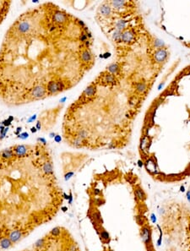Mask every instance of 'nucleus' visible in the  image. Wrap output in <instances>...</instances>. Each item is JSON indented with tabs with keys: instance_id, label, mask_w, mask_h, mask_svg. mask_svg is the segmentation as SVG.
<instances>
[{
	"instance_id": "1",
	"label": "nucleus",
	"mask_w": 190,
	"mask_h": 251,
	"mask_svg": "<svg viewBox=\"0 0 190 251\" xmlns=\"http://www.w3.org/2000/svg\"><path fill=\"white\" fill-rule=\"evenodd\" d=\"M167 52L165 49H158L154 54V59L156 63H162L167 59Z\"/></svg>"
},
{
	"instance_id": "2",
	"label": "nucleus",
	"mask_w": 190,
	"mask_h": 251,
	"mask_svg": "<svg viewBox=\"0 0 190 251\" xmlns=\"http://www.w3.org/2000/svg\"><path fill=\"white\" fill-rule=\"evenodd\" d=\"M140 237L144 243H148L150 239V230L146 226H143L140 229Z\"/></svg>"
},
{
	"instance_id": "3",
	"label": "nucleus",
	"mask_w": 190,
	"mask_h": 251,
	"mask_svg": "<svg viewBox=\"0 0 190 251\" xmlns=\"http://www.w3.org/2000/svg\"><path fill=\"white\" fill-rule=\"evenodd\" d=\"M22 238V232L20 230H14L11 232L9 236V238L12 243H17Z\"/></svg>"
},
{
	"instance_id": "4",
	"label": "nucleus",
	"mask_w": 190,
	"mask_h": 251,
	"mask_svg": "<svg viewBox=\"0 0 190 251\" xmlns=\"http://www.w3.org/2000/svg\"><path fill=\"white\" fill-rule=\"evenodd\" d=\"M46 91L45 89L41 86H38L37 87H35L32 91V96H34L35 99H40L45 95Z\"/></svg>"
},
{
	"instance_id": "5",
	"label": "nucleus",
	"mask_w": 190,
	"mask_h": 251,
	"mask_svg": "<svg viewBox=\"0 0 190 251\" xmlns=\"http://www.w3.org/2000/svg\"><path fill=\"white\" fill-rule=\"evenodd\" d=\"M27 152V148L25 146H17L14 149V156H25Z\"/></svg>"
},
{
	"instance_id": "6",
	"label": "nucleus",
	"mask_w": 190,
	"mask_h": 251,
	"mask_svg": "<svg viewBox=\"0 0 190 251\" xmlns=\"http://www.w3.org/2000/svg\"><path fill=\"white\" fill-rule=\"evenodd\" d=\"M134 37V34L130 31H125L124 32H122L121 35V40L124 42H131Z\"/></svg>"
},
{
	"instance_id": "7",
	"label": "nucleus",
	"mask_w": 190,
	"mask_h": 251,
	"mask_svg": "<svg viewBox=\"0 0 190 251\" xmlns=\"http://www.w3.org/2000/svg\"><path fill=\"white\" fill-rule=\"evenodd\" d=\"M47 91L50 94H56L58 92L57 91V81H50L47 84Z\"/></svg>"
},
{
	"instance_id": "8",
	"label": "nucleus",
	"mask_w": 190,
	"mask_h": 251,
	"mask_svg": "<svg viewBox=\"0 0 190 251\" xmlns=\"http://www.w3.org/2000/svg\"><path fill=\"white\" fill-rule=\"evenodd\" d=\"M134 195H135L137 200H141V201L145 200L146 197V194H145V193L144 192V190H142V189H140V188H139V187L136 188L135 190H134Z\"/></svg>"
},
{
	"instance_id": "9",
	"label": "nucleus",
	"mask_w": 190,
	"mask_h": 251,
	"mask_svg": "<svg viewBox=\"0 0 190 251\" xmlns=\"http://www.w3.org/2000/svg\"><path fill=\"white\" fill-rule=\"evenodd\" d=\"M12 243L9 238H2L1 241H0V247H1L3 249H7V248H9L12 246Z\"/></svg>"
},
{
	"instance_id": "10",
	"label": "nucleus",
	"mask_w": 190,
	"mask_h": 251,
	"mask_svg": "<svg viewBox=\"0 0 190 251\" xmlns=\"http://www.w3.org/2000/svg\"><path fill=\"white\" fill-rule=\"evenodd\" d=\"M67 16L66 14L61 13V12H57L56 14H54V20L57 23H62L66 20Z\"/></svg>"
},
{
	"instance_id": "11",
	"label": "nucleus",
	"mask_w": 190,
	"mask_h": 251,
	"mask_svg": "<svg viewBox=\"0 0 190 251\" xmlns=\"http://www.w3.org/2000/svg\"><path fill=\"white\" fill-rule=\"evenodd\" d=\"M1 156L3 157L4 159H9L12 158L13 156H14V151H12L10 149H5L4 151H3L1 152Z\"/></svg>"
},
{
	"instance_id": "12",
	"label": "nucleus",
	"mask_w": 190,
	"mask_h": 251,
	"mask_svg": "<svg viewBox=\"0 0 190 251\" xmlns=\"http://www.w3.org/2000/svg\"><path fill=\"white\" fill-rule=\"evenodd\" d=\"M100 12L102 15L108 16L111 14V8L107 4H103L102 6L100 7Z\"/></svg>"
},
{
	"instance_id": "13",
	"label": "nucleus",
	"mask_w": 190,
	"mask_h": 251,
	"mask_svg": "<svg viewBox=\"0 0 190 251\" xmlns=\"http://www.w3.org/2000/svg\"><path fill=\"white\" fill-rule=\"evenodd\" d=\"M30 24L28 22H26V21H23V22H21L20 24V25H19V31H21L22 33H25L26 31H28L30 30Z\"/></svg>"
},
{
	"instance_id": "14",
	"label": "nucleus",
	"mask_w": 190,
	"mask_h": 251,
	"mask_svg": "<svg viewBox=\"0 0 190 251\" xmlns=\"http://www.w3.org/2000/svg\"><path fill=\"white\" fill-rule=\"evenodd\" d=\"M81 59H82V60L84 62H90L91 59H92V55H91V53L90 52V51H88V50H85L82 53H81Z\"/></svg>"
},
{
	"instance_id": "15",
	"label": "nucleus",
	"mask_w": 190,
	"mask_h": 251,
	"mask_svg": "<svg viewBox=\"0 0 190 251\" xmlns=\"http://www.w3.org/2000/svg\"><path fill=\"white\" fill-rule=\"evenodd\" d=\"M43 172H44L46 174H50V173H52V165L51 162H46L44 164L42 168Z\"/></svg>"
},
{
	"instance_id": "16",
	"label": "nucleus",
	"mask_w": 190,
	"mask_h": 251,
	"mask_svg": "<svg viewBox=\"0 0 190 251\" xmlns=\"http://www.w3.org/2000/svg\"><path fill=\"white\" fill-rule=\"evenodd\" d=\"M84 93H85V95L87 96H94V94L96 93V88L94 87L93 86H90L85 89Z\"/></svg>"
},
{
	"instance_id": "17",
	"label": "nucleus",
	"mask_w": 190,
	"mask_h": 251,
	"mask_svg": "<svg viewBox=\"0 0 190 251\" xmlns=\"http://www.w3.org/2000/svg\"><path fill=\"white\" fill-rule=\"evenodd\" d=\"M116 26H117V30L122 31V30H123V29L125 28V26H126V21H124V20L117 21Z\"/></svg>"
},
{
	"instance_id": "18",
	"label": "nucleus",
	"mask_w": 190,
	"mask_h": 251,
	"mask_svg": "<svg viewBox=\"0 0 190 251\" xmlns=\"http://www.w3.org/2000/svg\"><path fill=\"white\" fill-rule=\"evenodd\" d=\"M112 4L116 9H120V8H122V7L125 4V2L124 1H112Z\"/></svg>"
},
{
	"instance_id": "19",
	"label": "nucleus",
	"mask_w": 190,
	"mask_h": 251,
	"mask_svg": "<svg viewBox=\"0 0 190 251\" xmlns=\"http://www.w3.org/2000/svg\"><path fill=\"white\" fill-rule=\"evenodd\" d=\"M45 243H46V239L45 238H41V239L37 240V243H35V247L39 248H42L43 246L45 245Z\"/></svg>"
},
{
	"instance_id": "20",
	"label": "nucleus",
	"mask_w": 190,
	"mask_h": 251,
	"mask_svg": "<svg viewBox=\"0 0 190 251\" xmlns=\"http://www.w3.org/2000/svg\"><path fill=\"white\" fill-rule=\"evenodd\" d=\"M60 233H61V228H59V227H56V228H52V230L51 231V234L53 237H57V236H58Z\"/></svg>"
},
{
	"instance_id": "21",
	"label": "nucleus",
	"mask_w": 190,
	"mask_h": 251,
	"mask_svg": "<svg viewBox=\"0 0 190 251\" xmlns=\"http://www.w3.org/2000/svg\"><path fill=\"white\" fill-rule=\"evenodd\" d=\"M136 89H137V91H140V92H143V91H145L146 86H145V83H139V84H137Z\"/></svg>"
},
{
	"instance_id": "22",
	"label": "nucleus",
	"mask_w": 190,
	"mask_h": 251,
	"mask_svg": "<svg viewBox=\"0 0 190 251\" xmlns=\"http://www.w3.org/2000/svg\"><path fill=\"white\" fill-rule=\"evenodd\" d=\"M108 70L110 72H112V73H116V72L118 70V66H117V64H112L108 67Z\"/></svg>"
},
{
	"instance_id": "23",
	"label": "nucleus",
	"mask_w": 190,
	"mask_h": 251,
	"mask_svg": "<svg viewBox=\"0 0 190 251\" xmlns=\"http://www.w3.org/2000/svg\"><path fill=\"white\" fill-rule=\"evenodd\" d=\"M105 79H106V80H107V82H114V77H113V75H112V74H107V75H106Z\"/></svg>"
},
{
	"instance_id": "24",
	"label": "nucleus",
	"mask_w": 190,
	"mask_h": 251,
	"mask_svg": "<svg viewBox=\"0 0 190 251\" xmlns=\"http://www.w3.org/2000/svg\"><path fill=\"white\" fill-rule=\"evenodd\" d=\"M32 219H33V221H34L35 224H40V222H41V218H40L39 216H34Z\"/></svg>"
},
{
	"instance_id": "25",
	"label": "nucleus",
	"mask_w": 190,
	"mask_h": 251,
	"mask_svg": "<svg viewBox=\"0 0 190 251\" xmlns=\"http://www.w3.org/2000/svg\"><path fill=\"white\" fill-rule=\"evenodd\" d=\"M77 250H78V248H77L76 244H71L69 248V251H77Z\"/></svg>"
},
{
	"instance_id": "26",
	"label": "nucleus",
	"mask_w": 190,
	"mask_h": 251,
	"mask_svg": "<svg viewBox=\"0 0 190 251\" xmlns=\"http://www.w3.org/2000/svg\"><path fill=\"white\" fill-rule=\"evenodd\" d=\"M28 136H29V134H27V133H23V134H20V138L22 139V140H25L26 138H28Z\"/></svg>"
},
{
	"instance_id": "27",
	"label": "nucleus",
	"mask_w": 190,
	"mask_h": 251,
	"mask_svg": "<svg viewBox=\"0 0 190 251\" xmlns=\"http://www.w3.org/2000/svg\"><path fill=\"white\" fill-rule=\"evenodd\" d=\"M36 131H37V130H36V128H32V129H31V132L35 133Z\"/></svg>"
},
{
	"instance_id": "28",
	"label": "nucleus",
	"mask_w": 190,
	"mask_h": 251,
	"mask_svg": "<svg viewBox=\"0 0 190 251\" xmlns=\"http://www.w3.org/2000/svg\"><path fill=\"white\" fill-rule=\"evenodd\" d=\"M37 129H40L41 125H40V123H39V122L37 123Z\"/></svg>"
}]
</instances>
